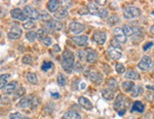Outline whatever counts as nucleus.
I'll use <instances>...</instances> for the list:
<instances>
[{
	"label": "nucleus",
	"mask_w": 154,
	"mask_h": 119,
	"mask_svg": "<svg viewBox=\"0 0 154 119\" xmlns=\"http://www.w3.org/2000/svg\"><path fill=\"white\" fill-rule=\"evenodd\" d=\"M74 54L71 52L70 50H66L64 53L62 54V59H61V65L62 68L66 72L70 73L71 71L74 69Z\"/></svg>",
	"instance_id": "nucleus-1"
},
{
	"label": "nucleus",
	"mask_w": 154,
	"mask_h": 119,
	"mask_svg": "<svg viewBox=\"0 0 154 119\" xmlns=\"http://www.w3.org/2000/svg\"><path fill=\"white\" fill-rule=\"evenodd\" d=\"M141 15V10L136 7H127L124 10V17L125 19L137 18Z\"/></svg>",
	"instance_id": "nucleus-2"
},
{
	"label": "nucleus",
	"mask_w": 154,
	"mask_h": 119,
	"mask_svg": "<svg viewBox=\"0 0 154 119\" xmlns=\"http://www.w3.org/2000/svg\"><path fill=\"white\" fill-rule=\"evenodd\" d=\"M23 11H24L26 16L33 20H37L40 17L38 10L33 7H31V6H25L24 8H23Z\"/></svg>",
	"instance_id": "nucleus-3"
},
{
	"label": "nucleus",
	"mask_w": 154,
	"mask_h": 119,
	"mask_svg": "<svg viewBox=\"0 0 154 119\" xmlns=\"http://www.w3.org/2000/svg\"><path fill=\"white\" fill-rule=\"evenodd\" d=\"M138 67L143 71H148L152 67V61L148 56H144L138 63Z\"/></svg>",
	"instance_id": "nucleus-4"
},
{
	"label": "nucleus",
	"mask_w": 154,
	"mask_h": 119,
	"mask_svg": "<svg viewBox=\"0 0 154 119\" xmlns=\"http://www.w3.org/2000/svg\"><path fill=\"white\" fill-rule=\"evenodd\" d=\"M22 34V29L20 28L17 25H13L11 28L10 29L8 33V37L10 38L11 40H16L20 38V36H21Z\"/></svg>",
	"instance_id": "nucleus-5"
},
{
	"label": "nucleus",
	"mask_w": 154,
	"mask_h": 119,
	"mask_svg": "<svg viewBox=\"0 0 154 119\" xmlns=\"http://www.w3.org/2000/svg\"><path fill=\"white\" fill-rule=\"evenodd\" d=\"M68 27H70V32L73 34H79V33L83 32L85 29L84 25L80 24L78 22H71L70 26H68Z\"/></svg>",
	"instance_id": "nucleus-6"
},
{
	"label": "nucleus",
	"mask_w": 154,
	"mask_h": 119,
	"mask_svg": "<svg viewBox=\"0 0 154 119\" xmlns=\"http://www.w3.org/2000/svg\"><path fill=\"white\" fill-rule=\"evenodd\" d=\"M93 40L95 41L98 44H104L106 42V40H107V35L104 31H95L93 34Z\"/></svg>",
	"instance_id": "nucleus-7"
},
{
	"label": "nucleus",
	"mask_w": 154,
	"mask_h": 119,
	"mask_svg": "<svg viewBox=\"0 0 154 119\" xmlns=\"http://www.w3.org/2000/svg\"><path fill=\"white\" fill-rule=\"evenodd\" d=\"M11 15L13 18L20 20V21H25V20L27 19V16L25 15L24 11H23L22 10H20L19 8H13V10L11 11Z\"/></svg>",
	"instance_id": "nucleus-8"
},
{
	"label": "nucleus",
	"mask_w": 154,
	"mask_h": 119,
	"mask_svg": "<svg viewBox=\"0 0 154 119\" xmlns=\"http://www.w3.org/2000/svg\"><path fill=\"white\" fill-rule=\"evenodd\" d=\"M113 33L114 35H115V39L118 40L121 44H125V42H127V36H125V34L124 33V31H123V28H120V27L114 28Z\"/></svg>",
	"instance_id": "nucleus-9"
},
{
	"label": "nucleus",
	"mask_w": 154,
	"mask_h": 119,
	"mask_svg": "<svg viewBox=\"0 0 154 119\" xmlns=\"http://www.w3.org/2000/svg\"><path fill=\"white\" fill-rule=\"evenodd\" d=\"M72 41L76 45L83 47V46H86V45L88 44V36H86V35L75 36V37H73V38H72Z\"/></svg>",
	"instance_id": "nucleus-10"
},
{
	"label": "nucleus",
	"mask_w": 154,
	"mask_h": 119,
	"mask_svg": "<svg viewBox=\"0 0 154 119\" xmlns=\"http://www.w3.org/2000/svg\"><path fill=\"white\" fill-rule=\"evenodd\" d=\"M125 101L124 97H123V95H119L116 97L115 102H114V109L118 110V112L121 110H125V106H127V103H125Z\"/></svg>",
	"instance_id": "nucleus-11"
},
{
	"label": "nucleus",
	"mask_w": 154,
	"mask_h": 119,
	"mask_svg": "<svg viewBox=\"0 0 154 119\" xmlns=\"http://www.w3.org/2000/svg\"><path fill=\"white\" fill-rule=\"evenodd\" d=\"M47 27L53 30H61V29H63V27H64V26H63L61 22L57 21V20L50 19L47 22Z\"/></svg>",
	"instance_id": "nucleus-12"
},
{
	"label": "nucleus",
	"mask_w": 154,
	"mask_h": 119,
	"mask_svg": "<svg viewBox=\"0 0 154 119\" xmlns=\"http://www.w3.org/2000/svg\"><path fill=\"white\" fill-rule=\"evenodd\" d=\"M108 56H110V58L112 60H119V59H121V57H122L121 51H119L117 48L112 47V46L108 48Z\"/></svg>",
	"instance_id": "nucleus-13"
},
{
	"label": "nucleus",
	"mask_w": 154,
	"mask_h": 119,
	"mask_svg": "<svg viewBox=\"0 0 154 119\" xmlns=\"http://www.w3.org/2000/svg\"><path fill=\"white\" fill-rule=\"evenodd\" d=\"M86 60H87L88 62H90V63H93V62H95L97 61V59H98V55H97V53L94 51L93 49H90L87 50V52H86Z\"/></svg>",
	"instance_id": "nucleus-14"
},
{
	"label": "nucleus",
	"mask_w": 154,
	"mask_h": 119,
	"mask_svg": "<svg viewBox=\"0 0 154 119\" xmlns=\"http://www.w3.org/2000/svg\"><path fill=\"white\" fill-rule=\"evenodd\" d=\"M33 96H26V97H23L21 100L19 101L18 106L20 108H26L28 107H31V103H33Z\"/></svg>",
	"instance_id": "nucleus-15"
},
{
	"label": "nucleus",
	"mask_w": 154,
	"mask_h": 119,
	"mask_svg": "<svg viewBox=\"0 0 154 119\" xmlns=\"http://www.w3.org/2000/svg\"><path fill=\"white\" fill-rule=\"evenodd\" d=\"M78 103L81 105L83 108H85V109L87 110L92 109V104H91V102L88 100V98L84 97V96H81V97L78 98Z\"/></svg>",
	"instance_id": "nucleus-16"
},
{
	"label": "nucleus",
	"mask_w": 154,
	"mask_h": 119,
	"mask_svg": "<svg viewBox=\"0 0 154 119\" xmlns=\"http://www.w3.org/2000/svg\"><path fill=\"white\" fill-rule=\"evenodd\" d=\"M16 86H17V82L13 81V82H11V83L6 85L4 87V89H3V91H4V93L6 95H11V94L15 91Z\"/></svg>",
	"instance_id": "nucleus-17"
},
{
	"label": "nucleus",
	"mask_w": 154,
	"mask_h": 119,
	"mask_svg": "<svg viewBox=\"0 0 154 119\" xmlns=\"http://www.w3.org/2000/svg\"><path fill=\"white\" fill-rule=\"evenodd\" d=\"M99 8L97 7V4L95 2H90L88 4V11L90 14H93V15H98L99 12Z\"/></svg>",
	"instance_id": "nucleus-18"
},
{
	"label": "nucleus",
	"mask_w": 154,
	"mask_h": 119,
	"mask_svg": "<svg viewBox=\"0 0 154 119\" xmlns=\"http://www.w3.org/2000/svg\"><path fill=\"white\" fill-rule=\"evenodd\" d=\"M59 6H60V2L56 1V0H51V1L48 3V8L51 12H56L59 8Z\"/></svg>",
	"instance_id": "nucleus-19"
},
{
	"label": "nucleus",
	"mask_w": 154,
	"mask_h": 119,
	"mask_svg": "<svg viewBox=\"0 0 154 119\" xmlns=\"http://www.w3.org/2000/svg\"><path fill=\"white\" fill-rule=\"evenodd\" d=\"M64 119H81V115L74 110H68L64 114Z\"/></svg>",
	"instance_id": "nucleus-20"
},
{
	"label": "nucleus",
	"mask_w": 154,
	"mask_h": 119,
	"mask_svg": "<svg viewBox=\"0 0 154 119\" xmlns=\"http://www.w3.org/2000/svg\"><path fill=\"white\" fill-rule=\"evenodd\" d=\"M68 10L67 8H62L60 10H57L55 13H54V17L58 20H62V19H65L66 17H68Z\"/></svg>",
	"instance_id": "nucleus-21"
},
{
	"label": "nucleus",
	"mask_w": 154,
	"mask_h": 119,
	"mask_svg": "<svg viewBox=\"0 0 154 119\" xmlns=\"http://www.w3.org/2000/svg\"><path fill=\"white\" fill-rule=\"evenodd\" d=\"M145 110L144 104L141 101H135L132 105V112H143Z\"/></svg>",
	"instance_id": "nucleus-22"
},
{
	"label": "nucleus",
	"mask_w": 154,
	"mask_h": 119,
	"mask_svg": "<svg viewBox=\"0 0 154 119\" xmlns=\"http://www.w3.org/2000/svg\"><path fill=\"white\" fill-rule=\"evenodd\" d=\"M88 76H90V80L95 82L96 84H100L102 82V76L96 72H90V75H88Z\"/></svg>",
	"instance_id": "nucleus-23"
},
{
	"label": "nucleus",
	"mask_w": 154,
	"mask_h": 119,
	"mask_svg": "<svg viewBox=\"0 0 154 119\" xmlns=\"http://www.w3.org/2000/svg\"><path fill=\"white\" fill-rule=\"evenodd\" d=\"M125 78H127V79H133V80H136V79H139L140 78V76H139V74L136 72V71H134V70H129V71H127V73H125Z\"/></svg>",
	"instance_id": "nucleus-24"
},
{
	"label": "nucleus",
	"mask_w": 154,
	"mask_h": 119,
	"mask_svg": "<svg viewBox=\"0 0 154 119\" xmlns=\"http://www.w3.org/2000/svg\"><path fill=\"white\" fill-rule=\"evenodd\" d=\"M122 87L125 92H131L132 90L135 89V84L132 81H125L123 82Z\"/></svg>",
	"instance_id": "nucleus-25"
},
{
	"label": "nucleus",
	"mask_w": 154,
	"mask_h": 119,
	"mask_svg": "<svg viewBox=\"0 0 154 119\" xmlns=\"http://www.w3.org/2000/svg\"><path fill=\"white\" fill-rule=\"evenodd\" d=\"M102 95L103 97L107 99V100H111V99H113L114 97V93L113 91H111L110 89H105V90H102Z\"/></svg>",
	"instance_id": "nucleus-26"
},
{
	"label": "nucleus",
	"mask_w": 154,
	"mask_h": 119,
	"mask_svg": "<svg viewBox=\"0 0 154 119\" xmlns=\"http://www.w3.org/2000/svg\"><path fill=\"white\" fill-rule=\"evenodd\" d=\"M108 89L111 90V91H116L117 90V88H118V83H117V80L115 78H111L108 79Z\"/></svg>",
	"instance_id": "nucleus-27"
},
{
	"label": "nucleus",
	"mask_w": 154,
	"mask_h": 119,
	"mask_svg": "<svg viewBox=\"0 0 154 119\" xmlns=\"http://www.w3.org/2000/svg\"><path fill=\"white\" fill-rule=\"evenodd\" d=\"M26 78L31 84H37V76L34 73H28L26 75Z\"/></svg>",
	"instance_id": "nucleus-28"
},
{
	"label": "nucleus",
	"mask_w": 154,
	"mask_h": 119,
	"mask_svg": "<svg viewBox=\"0 0 154 119\" xmlns=\"http://www.w3.org/2000/svg\"><path fill=\"white\" fill-rule=\"evenodd\" d=\"M123 31L125 34V36H132L134 33V29L133 27L129 25H125L123 27Z\"/></svg>",
	"instance_id": "nucleus-29"
},
{
	"label": "nucleus",
	"mask_w": 154,
	"mask_h": 119,
	"mask_svg": "<svg viewBox=\"0 0 154 119\" xmlns=\"http://www.w3.org/2000/svg\"><path fill=\"white\" fill-rule=\"evenodd\" d=\"M57 82H58L60 86H65L66 83H67V78L62 74H59L58 76H57Z\"/></svg>",
	"instance_id": "nucleus-30"
},
{
	"label": "nucleus",
	"mask_w": 154,
	"mask_h": 119,
	"mask_svg": "<svg viewBox=\"0 0 154 119\" xmlns=\"http://www.w3.org/2000/svg\"><path fill=\"white\" fill-rule=\"evenodd\" d=\"M11 75L10 74H5V75H1V78H0V82H1V84H0V87H1V89H4V87L6 86V83H7V79L10 78Z\"/></svg>",
	"instance_id": "nucleus-31"
},
{
	"label": "nucleus",
	"mask_w": 154,
	"mask_h": 119,
	"mask_svg": "<svg viewBox=\"0 0 154 119\" xmlns=\"http://www.w3.org/2000/svg\"><path fill=\"white\" fill-rule=\"evenodd\" d=\"M118 22H119V18L117 15H111L110 17H108V24L110 26L116 25Z\"/></svg>",
	"instance_id": "nucleus-32"
},
{
	"label": "nucleus",
	"mask_w": 154,
	"mask_h": 119,
	"mask_svg": "<svg viewBox=\"0 0 154 119\" xmlns=\"http://www.w3.org/2000/svg\"><path fill=\"white\" fill-rule=\"evenodd\" d=\"M26 38H27L30 42H34L35 41V39L37 38L36 37V32H34V31H29V32L26 34Z\"/></svg>",
	"instance_id": "nucleus-33"
},
{
	"label": "nucleus",
	"mask_w": 154,
	"mask_h": 119,
	"mask_svg": "<svg viewBox=\"0 0 154 119\" xmlns=\"http://www.w3.org/2000/svg\"><path fill=\"white\" fill-rule=\"evenodd\" d=\"M53 66V63L52 61H44L41 66V69L43 71H48V69H50V68H52Z\"/></svg>",
	"instance_id": "nucleus-34"
},
{
	"label": "nucleus",
	"mask_w": 154,
	"mask_h": 119,
	"mask_svg": "<svg viewBox=\"0 0 154 119\" xmlns=\"http://www.w3.org/2000/svg\"><path fill=\"white\" fill-rule=\"evenodd\" d=\"M34 27H35V24H34L33 21H28L27 23H24V24H23V27L27 30L33 29Z\"/></svg>",
	"instance_id": "nucleus-35"
},
{
	"label": "nucleus",
	"mask_w": 154,
	"mask_h": 119,
	"mask_svg": "<svg viewBox=\"0 0 154 119\" xmlns=\"http://www.w3.org/2000/svg\"><path fill=\"white\" fill-rule=\"evenodd\" d=\"M22 61H23V63L31 64L33 63V58H31V56H30V55H26V56L23 57Z\"/></svg>",
	"instance_id": "nucleus-36"
},
{
	"label": "nucleus",
	"mask_w": 154,
	"mask_h": 119,
	"mask_svg": "<svg viewBox=\"0 0 154 119\" xmlns=\"http://www.w3.org/2000/svg\"><path fill=\"white\" fill-rule=\"evenodd\" d=\"M115 69L118 74H123V73H125V68L122 63H117L115 66Z\"/></svg>",
	"instance_id": "nucleus-37"
},
{
	"label": "nucleus",
	"mask_w": 154,
	"mask_h": 119,
	"mask_svg": "<svg viewBox=\"0 0 154 119\" xmlns=\"http://www.w3.org/2000/svg\"><path fill=\"white\" fill-rule=\"evenodd\" d=\"M24 94H25V89L23 87H20L15 92V94H14V98H18L20 96H22Z\"/></svg>",
	"instance_id": "nucleus-38"
},
{
	"label": "nucleus",
	"mask_w": 154,
	"mask_h": 119,
	"mask_svg": "<svg viewBox=\"0 0 154 119\" xmlns=\"http://www.w3.org/2000/svg\"><path fill=\"white\" fill-rule=\"evenodd\" d=\"M108 15V10H105V8H101L98 12V16L101 17V18H107Z\"/></svg>",
	"instance_id": "nucleus-39"
},
{
	"label": "nucleus",
	"mask_w": 154,
	"mask_h": 119,
	"mask_svg": "<svg viewBox=\"0 0 154 119\" xmlns=\"http://www.w3.org/2000/svg\"><path fill=\"white\" fill-rule=\"evenodd\" d=\"M110 44H111V46L112 47H115L117 48V49H121V44H120V42L118 41V40H116V39H112L110 41Z\"/></svg>",
	"instance_id": "nucleus-40"
},
{
	"label": "nucleus",
	"mask_w": 154,
	"mask_h": 119,
	"mask_svg": "<svg viewBox=\"0 0 154 119\" xmlns=\"http://www.w3.org/2000/svg\"><path fill=\"white\" fill-rule=\"evenodd\" d=\"M53 110H54V104L48 103L47 106L45 107V110H46V112H47L48 114H50V113H52Z\"/></svg>",
	"instance_id": "nucleus-41"
},
{
	"label": "nucleus",
	"mask_w": 154,
	"mask_h": 119,
	"mask_svg": "<svg viewBox=\"0 0 154 119\" xmlns=\"http://www.w3.org/2000/svg\"><path fill=\"white\" fill-rule=\"evenodd\" d=\"M142 93H143V88L141 86H138L137 88L134 89V92L132 93V96L133 97H135V96H139Z\"/></svg>",
	"instance_id": "nucleus-42"
},
{
	"label": "nucleus",
	"mask_w": 154,
	"mask_h": 119,
	"mask_svg": "<svg viewBox=\"0 0 154 119\" xmlns=\"http://www.w3.org/2000/svg\"><path fill=\"white\" fill-rule=\"evenodd\" d=\"M10 119H22V114L20 112H13L9 115Z\"/></svg>",
	"instance_id": "nucleus-43"
},
{
	"label": "nucleus",
	"mask_w": 154,
	"mask_h": 119,
	"mask_svg": "<svg viewBox=\"0 0 154 119\" xmlns=\"http://www.w3.org/2000/svg\"><path fill=\"white\" fill-rule=\"evenodd\" d=\"M42 42L43 44L47 45V46H50V45L52 44V40H51V38H50V37H45V38L42 40Z\"/></svg>",
	"instance_id": "nucleus-44"
},
{
	"label": "nucleus",
	"mask_w": 154,
	"mask_h": 119,
	"mask_svg": "<svg viewBox=\"0 0 154 119\" xmlns=\"http://www.w3.org/2000/svg\"><path fill=\"white\" fill-rule=\"evenodd\" d=\"M36 37H37V39H38V40L42 41V40L45 38V36H44V30H43V29H39V30L36 32Z\"/></svg>",
	"instance_id": "nucleus-45"
},
{
	"label": "nucleus",
	"mask_w": 154,
	"mask_h": 119,
	"mask_svg": "<svg viewBox=\"0 0 154 119\" xmlns=\"http://www.w3.org/2000/svg\"><path fill=\"white\" fill-rule=\"evenodd\" d=\"M77 55H78V58L80 61H83L84 60V58H86V52L85 51H83V50H79L78 51V53H77Z\"/></svg>",
	"instance_id": "nucleus-46"
},
{
	"label": "nucleus",
	"mask_w": 154,
	"mask_h": 119,
	"mask_svg": "<svg viewBox=\"0 0 154 119\" xmlns=\"http://www.w3.org/2000/svg\"><path fill=\"white\" fill-rule=\"evenodd\" d=\"M38 106V101L36 97H33V103H31V109H35Z\"/></svg>",
	"instance_id": "nucleus-47"
},
{
	"label": "nucleus",
	"mask_w": 154,
	"mask_h": 119,
	"mask_svg": "<svg viewBox=\"0 0 154 119\" xmlns=\"http://www.w3.org/2000/svg\"><path fill=\"white\" fill-rule=\"evenodd\" d=\"M153 45V42H147L145 45H144V47H143V49H144V51H147L148 48L149 47H151Z\"/></svg>",
	"instance_id": "nucleus-48"
},
{
	"label": "nucleus",
	"mask_w": 154,
	"mask_h": 119,
	"mask_svg": "<svg viewBox=\"0 0 154 119\" xmlns=\"http://www.w3.org/2000/svg\"><path fill=\"white\" fill-rule=\"evenodd\" d=\"M39 18H41L42 20H45V19H50V15L46 12V11H43V13H42V15L39 17Z\"/></svg>",
	"instance_id": "nucleus-49"
},
{
	"label": "nucleus",
	"mask_w": 154,
	"mask_h": 119,
	"mask_svg": "<svg viewBox=\"0 0 154 119\" xmlns=\"http://www.w3.org/2000/svg\"><path fill=\"white\" fill-rule=\"evenodd\" d=\"M82 69H83V67H82V65H80L79 62L75 65V66H74V70L77 71V72H79V71H81Z\"/></svg>",
	"instance_id": "nucleus-50"
},
{
	"label": "nucleus",
	"mask_w": 154,
	"mask_h": 119,
	"mask_svg": "<svg viewBox=\"0 0 154 119\" xmlns=\"http://www.w3.org/2000/svg\"><path fill=\"white\" fill-rule=\"evenodd\" d=\"M97 5H100V6H104L106 3H107V1L106 0H97V1L95 2Z\"/></svg>",
	"instance_id": "nucleus-51"
},
{
	"label": "nucleus",
	"mask_w": 154,
	"mask_h": 119,
	"mask_svg": "<svg viewBox=\"0 0 154 119\" xmlns=\"http://www.w3.org/2000/svg\"><path fill=\"white\" fill-rule=\"evenodd\" d=\"M51 95H52V97H54V98H59L60 97L59 93H51Z\"/></svg>",
	"instance_id": "nucleus-52"
},
{
	"label": "nucleus",
	"mask_w": 154,
	"mask_h": 119,
	"mask_svg": "<svg viewBox=\"0 0 154 119\" xmlns=\"http://www.w3.org/2000/svg\"><path fill=\"white\" fill-rule=\"evenodd\" d=\"M86 86H87V85H86L85 82H82V83L80 84V89L84 90V89H86Z\"/></svg>",
	"instance_id": "nucleus-53"
},
{
	"label": "nucleus",
	"mask_w": 154,
	"mask_h": 119,
	"mask_svg": "<svg viewBox=\"0 0 154 119\" xmlns=\"http://www.w3.org/2000/svg\"><path fill=\"white\" fill-rule=\"evenodd\" d=\"M54 51H55V52H59V51H60V47L57 44L54 45Z\"/></svg>",
	"instance_id": "nucleus-54"
},
{
	"label": "nucleus",
	"mask_w": 154,
	"mask_h": 119,
	"mask_svg": "<svg viewBox=\"0 0 154 119\" xmlns=\"http://www.w3.org/2000/svg\"><path fill=\"white\" fill-rule=\"evenodd\" d=\"M125 112V110H119V112H118V114L119 115H124Z\"/></svg>",
	"instance_id": "nucleus-55"
},
{
	"label": "nucleus",
	"mask_w": 154,
	"mask_h": 119,
	"mask_svg": "<svg viewBox=\"0 0 154 119\" xmlns=\"http://www.w3.org/2000/svg\"><path fill=\"white\" fill-rule=\"evenodd\" d=\"M150 32H151V34H153L154 35V25L150 27Z\"/></svg>",
	"instance_id": "nucleus-56"
},
{
	"label": "nucleus",
	"mask_w": 154,
	"mask_h": 119,
	"mask_svg": "<svg viewBox=\"0 0 154 119\" xmlns=\"http://www.w3.org/2000/svg\"><path fill=\"white\" fill-rule=\"evenodd\" d=\"M148 90H154V86H147Z\"/></svg>",
	"instance_id": "nucleus-57"
},
{
	"label": "nucleus",
	"mask_w": 154,
	"mask_h": 119,
	"mask_svg": "<svg viewBox=\"0 0 154 119\" xmlns=\"http://www.w3.org/2000/svg\"><path fill=\"white\" fill-rule=\"evenodd\" d=\"M22 119H30V118H28V117H23Z\"/></svg>",
	"instance_id": "nucleus-58"
},
{
	"label": "nucleus",
	"mask_w": 154,
	"mask_h": 119,
	"mask_svg": "<svg viewBox=\"0 0 154 119\" xmlns=\"http://www.w3.org/2000/svg\"><path fill=\"white\" fill-rule=\"evenodd\" d=\"M152 15H154V11H152Z\"/></svg>",
	"instance_id": "nucleus-59"
},
{
	"label": "nucleus",
	"mask_w": 154,
	"mask_h": 119,
	"mask_svg": "<svg viewBox=\"0 0 154 119\" xmlns=\"http://www.w3.org/2000/svg\"><path fill=\"white\" fill-rule=\"evenodd\" d=\"M153 72H154V68H153Z\"/></svg>",
	"instance_id": "nucleus-60"
}]
</instances>
